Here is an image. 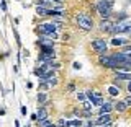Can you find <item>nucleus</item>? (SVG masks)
<instances>
[{"label":"nucleus","instance_id":"ddd939ff","mask_svg":"<svg viewBox=\"0 0 131 127\" xmlns=\"http://www.w3.org/2000/svg\"><path fill=\"white\" fill-rule=\"evenodd\" d=\"M112 44H113V46H123V44H126V39H123V38H115V39H112Z\"/></svg>","mask_w":131,"mask_h":127},{"label":"nucleus","instance_id":"f257e3e1","mask_svg":"<svg viewBox=\"0 0 131 127\" xmlns=\"http://www.w3.org/2000/svg\"><path fill=\"white\" fill-rule=\"evenodd\" d=\"M113 3H115V0H100V2L97 3V8H98V11H100L102 18H108L110 16Z\"/></svg>","mask_w":131,"mask_h":127},{"label":"nucleus","instance_id":"393cba45","mask_svg":"<svg viewBox=\"0 0 131 127\" xmlns=\"http://www.w3.org/2000/svg\"><path fill=\"white\" fill-rule=\"evenodd\" d=\"M77 98H79V100H80V101H85V96H84V95H82V93H79V95H77Z\"/></svg>","mask_w":131,"mask_h":127},{"label":"nucleus","instance_id":"c756f323","mask_svg":"<svg viewBox=\"0 0 131 127\" xmlns=\"http://www.w3.org/2000/svg\"><path fill=\"white\" fill-rule=\"evenodd\" d=\"M126 55H128V60H131V52H126Z\"/></svg>","mask_w":131,"mask_h":127},{"label":"nucleus","instance_id":"1a4fd4ad","mask_svg":"<svg viewBox=\"0 0 131 127\" xmlns=\"http://www.w3.org/2000/svg\"><path fill=\"white\" fill-rule=\"evenodd\" d=\"M108 122H112V116H110V112H106V114H102L100 117L95 121V124L98 125H103V124H108Z\"/></svg>","mask_w":131,"mask_h":127},{"label":"nucleus","instance_id":"5701e85b","mask_svg":"<svg viewBox=\"0 0 131 127\" xmlns=\"http://www.w3.org/2000/svg\"><path fill=\"white\" fill-rule=\"evenodd\" d=\"M57 127H67V122H66L64 119H59V122H57Z\"/></svg>","mask_w":131,"mask_h":127},{"label":"nucleus","instance_id":"0eeeda50","mask_svg":"<svg viewBox=\"0 0 131 127\" xmlns=\"http://www.w3.org/2000/svg\"><path fill=\"white\" fill-rule=\"evenodd\" d=\"M100 64L105 65V67H108V68H116V62H115V59L112 55H102L100 57Z\"/></svg>","mask_w":131,"mask_h":127},{"label":"nucleus","instance_id":"cd10ccee","mask_svg":"<svg viewBox=\"0 0 131 127\" xmlns=\"http://www.w3.org/2000/svg\"><path fill=\"white\" fill-rule=\"evenodd\" d=\"M128 91L131 93V80H129V83H128Z\"/></svg>","mask_w":131,"mask_h":127},{"label":"nucleus","instance_id":"9d476101","mask_svg":"<svg viewBox=\"0 0 131 127\" xmlns=\"http://www.w3.org/2000/svg\"><path fill=\"white\" fill-rule=\"evenodd\" d=\"M43 119H48V112L44 108H39L38 112H36V121H43Z\"/></svg>","mask_w":131,"mask_h":127},{"label":"nucleus","instance_id":"423d86ee","mask_svg":"<svg viewBox=\"0 0 131 127\" xmlns=\"http://www.w3.org/2000/svg\"><path fill=\"white\" fill-rule=\"evenodd\" d=\"M92 47L95 49L98 54H103L106 51V41L105 39H95V41H92Z\"/></svg>","mask_w":131,"mask_h":127},{"label":"nucleus","instance_id":"a211bd4d","mask_svg":"<svg viewBox=\"0 0 131 127\" xmlns=\"http://www.w3.org/2000/svg\"><path fill=\"white\" fill-rule=\"evenodd\" d=\"M108 93H110L112 96H118V93H120V90H118L116 87H110V88H108Z\"/></svg>","mask_w":131,"mask_h":127},{"label":"nucleus","instance_id":"412c9836","mask_svg":"<svg viewBox=\"0 0 131 127\" xmlns=\"http://www.w3.org/2000/svg\"><path fill=\"white\" fill-rule=\"evenodd\" d=\"M48 83H49V85H56V83H57V78H56L54 75L48 77Z\"/></svg>","mask_w":131,"mask_h":127},{"label":"nucleus","instance_id":"39448f33","mask_svg":"<svg viewBox=\"0 0 131 127\" xmlns=\"http://www.w3.org/2000/svg\"><path fill=\"white\" fill-rule=\"evenodd\" d=\"M110 31H113V33H131V21L118 23V24H115Z\"/></svg>","mask_w":131,"mask_h":127},{"label":"nucleus","instance_id":"bb28decb","mask_svg":"<svg viewBox=\"0 0 131 127\" xmlns=\"http://www.w3.org/2000/svg\"><path fill=\"white\" fill-rule=\"evenodd\" d=\"M125 103H126V104H131V96L126 98V101H125Z\"/></svg>","mask_w":131,"mask_h":127},{"label":"nucleus","instance_id":"dca6fc26","mask_svg":"<svg viewBox=\"0 0 131 127\" xmlns=\"http://www.w3.org/2000/svg\"><path fill=\"white\" fill-rule=\"evenodd\" d=\"M116 80H131V75H128V73H116Z\"/></svg>","mask_w":131,"mask_h":127},{"label":"nucleus","instance_id":"4be33fe9","mask_svg":"<svg viewBox=\"0 0 131 127\" xmlns=\"http://www.w3.org/2000/svg\"><path fill=\"white\" fill-rule=\"evenodd\" d=\"M92 106H93L92 101H90V103H84V109H85L87 112H90V111H92Z\"/></svg>","mask_w":131,"mask_h":127},{"label":"nucleus","instance_id":"20e7f679","mask_svg":"<svg viewBox=\"0 0 131 127\" xmlns=\"http://www.w3.org/2000/svg\"><path fill=\"white\" fill-rule=\"evenodd\" d=\"M38 30H39V33H43V34H48V36L56 34L57 23H43V24H39V26H38Z\"/></svg>","mask_w":131,"mask_h":127},{"label":"nucleus","instance_id":"9b49d317","mask_svg":"<svg viewBox=\"0 0 131 127\" xmlns=\"http://www.w3.org/2000/svg\"><path fill=\"white\" fill-rule=\"evenodd\" d=\"M112 28H113V24L110 23V21H108V20H106V18H105L103 21L100 23V30H102V31H110V30H112Z\"/></svg>","mask_w":131,"mask_h":127},{"label":"nucleus","instance_id":"7c9ffc66","mask_svg":"<svg viewBox=\"0 0 131 127\" xmlns=\"http://www.w3.org/2000/svg\"><path fill=\"white\" fill-rule=\"evenodd\" d=\"M49 127H57V125H54V124H51V125H49Z\"/></svg>","mask_w":131,"mask_h":127},{"label":"nucleus","instance_id":"f8f14e48","mask_svg":"<svg viewBox=\"0 0 131 127\" xmlns=\"http://www.w3.org/2000/svg\"><path fill=\"white\" fill-rule=\"evenodd\" d=\"M36 13H38L39 16H46V15L49 13V10H48L46 7H39V5H38V8H36Z\"/></svg>","mask_w":131,"mask_h":127},{"label":"nucleus","instance_id":"7ed1b4c3","mask_svg":"<svg viewBox=\"0 0 131 127\" xmlns=\"http://www.w3.org/2000/svg\"><path fill=\"white\" fill-rule=\"evenodd\" d=\"M56 57V52L52 46H43L41 47V54H39V60H43V62H48V60H52Z\"/></svg>","mask_w":131,"mask_h":127},{"label":"nucleus","instance_id":"4468645a","mask_svg":"<svg viewBox=\"0 0 131 127\" xmlns=\"http://www.w3.org/2000/svg\"><path fill=\"white\" fill-rule=\"evenodd\" d=\"M110 109H112V104L105 103V104H102V108H100V112H102V114H106V112H110Z\"/></svg>","mask_w":131,"mask_h":127},{"label":"nucleus","instance_id":"2eb2a0df","mask_svg":"<svg viewBox=\"0 0 131 127\" xmlns=\"http://www.w3.org/2000/svg\"><path fill=\"white\" fill-rule=\"evenodd\" d=\"M115 108H116V111H120V112H123V111H126V108H128V104H126L125 101H123V103H118L116 106H115Z\"/></svg>","mask_w":131,"mask_h":127},{"label":"nucleus","instance_id":"b1692460","mask_svg":"<svg viewBox=\"0 0 131 127\" xmlns=\"http://www.w3.org/2000/svg\"><path fill=\"white\" fill-rule=\"evenodd\" d=\"M44 100H46V96H44L43 93H39V95H38V101H39V103H43Z\"/></svg>","mask_w":131,"mask_h":127},{"label":"nucleus","instance_id":"6e6552de","mask_svg":"<svg viewBox=\"0 0 131 127\" xmlns=\"http://www.w3.org/2000/svg\"><path fill=\"white\" fill-rule=\"evenodd\" d=\"M87 98L92 101L93 104H102V93L97 91H87Z\"/></svg>","mask_w":131,"mask_h":127},{"label":"nucleus","instance_id":"a878e982","mask_svg":"<svg viewBox=\"0 0 131 127\" xmlns=\"http://www.w3.org/2000/svg\"><path fill=\"white\" fill-rule=\"evenodd\" d=\"M52 3H57V5H61V3H62V0H51Z\"/></svg>","mask_w":131,"mask_h":127},{"label":"nucleus","instance_id":"f03ea898","mask_svg":"<svg viewBox=\"0 0 131 127\" xmlns=\"http://www.w3.org/2000/svg\"><path fill=\"white\" fill-rule=\"evenodd\" d=\"M77 23H79V26L82 28V30H92V26H93V21H92V18H90L89 15H85V13H79L77 15Z\"/></svg>","mask_w":131,"mask_h":127},{"label":"nucleus","instance_id":"aec40b11","mask_svg":"<svg viewBox=\"0 0 131 127\" xmlns=\"http://www.w3.org/2000/svg\"><path fill=\"white\" fill-rule=\"evenodd\" d=\"M67 125H75V127H80L82 125V121L79 119V121H77V119H74V121H71V122H67Z\"/></svg>","mask_w":131,"mask_h":127},{"label":"nucleus","instance_id":"c85d7f7f","mask_svg":"<svg viewBox=\"0 0 131 127\" xmlns=\"http://www.w3.org/2000/svg\"><path fill=\"white\" fill-rule=\"evenodd\" d=\"M103 127H112V122H108V124H103Z\"/></svg>","mask_w":131,"mask_h":127},{"label":"nucleus","instance_id":"f3484780","mask_svg":"<svg viewBox=\"0 0 131 127\" xmlns=\"http://www.w3.org/2000/svg\"><path fill=\"white\" fill-rule=\"evenodd\" d=\"M38 125H39V127H49V125H51V121H49V119L38 121Z\"/></svg>","mask_w":131,"mask_h":127},{"label":"nucleus","instance_id":"6ab92c4d","mask_svg":"<svg viewBox=\"0 0 131 127\" xmlns=\"http://www.w3.org/2000/svg\"><path fill=\"white\" fill-rule=\"evenodd\" d=\"M36 2L39 7H51V2H48V0H36Z\"/></svg>","mask_w":131,"mask_h":127}]
</instances>
